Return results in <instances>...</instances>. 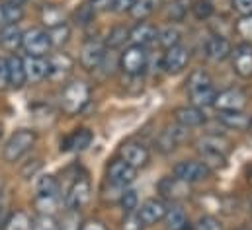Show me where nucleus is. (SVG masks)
Returning <instances> with one entry per match:
<instances>
[{"label":"nucleus","mask_w":252,"mask_h":230,"mask_svg":"<svg viewBox=\"0 0 252 230\" xmlns=\"http://www.w3.org/2000/svg\"><path fill=\"white\" fill-rule=\"evenodd\" d=\"M249 181H251V185H252V168H251V172H249Z\"/></svg>","instance_id":"49"},{"label":"nucleus","mask_w":252,"mask_h":230,"mask_svg":"<svg viewBox=\"0 0 252 230\" xmlns=\"http://www.w3.org/2000/svg\"><path fill=\"white\" fill-rule=\"evenodd\" d=\"M191 12L197 20H207L211 14H213V4L209 0H197V2H191Z\"/></svg>","instance_id":"37"},{"label":"nucleus","mask_w":252,"mask_h":230,"mask_svg":"<svg viewBox=\"0 0 252 230\" xmlns=\"http://www.w3.org/2000/svg\"><path fill=\"white\" fill-rule=\"evenodd\" d=\"M135 0H108V10L116 12V14H124L129 12Z\"/></svg>","instance_id":"43"},{"label":"nucleus","mask_w":252,"mask_h":230,"mask_svg":"<svg viewBox=\"0 0 252 230\" xmlns=\"http://www.w3.org/2000/svg\"><path fill=\"white\" fill-rule=\"evenodd\" d=\"M231 43L229 39H225L223 35H211L207 41H205V55L207 58L215 60V62H221L231 55Z\"/></svg>","instance_id":"20"},{"label":"nucleus","mask_w":252,"mask_h":230,"mask_svg":"<svg viewBox=\"0 0 252 230\" xmlns=\"http://www.w3.org/2000/svg\"><path fill=\"white\" fill-rule=\"evenodd\" d=\"M186 127H182V125H178V127H166L162 133H160V137H158V141H157V144H158V148L162 150V152H170V150H174L184 139H186Z\"/></svg>","instance_id":"21"},{"label":"nucleus","mask_w":252,"mask_h":230,"mask_svg":"<svg viewBox=\"0 0 252 230\" xmlns=\"http://www.w3.org/2000/svg\"><path fill=\"white\" fill-rule=\"evenodd\" d=\"M22 18H24V8L22 6L0 2V29L8 28V26H16Z\"/></svg>","instance_id":"28"},{"label":"nucleus","mask_w":252,"mask_h":230,"mask_svg":"<svg viewBox=\"0 0 252 230\" xmlns=\"http://www.w3.org/2000/svg\"><path fill=\"white\" fill-rule=\"evenodd\" d=\"M157 39H158L160 47L170 49V47H174V45H180V41H182V31H180L176 26H166V28H162V29L157 31Z\"/></svg>","instance_id":"29"},{"label":"nucleus","mask_w":252,"mask_h":230,"mask_svg":"<svg viewBox=\"0 0 252 230\" xmlns=\"http://www.w3.org/2000/svg\"><path fill=\"white\" fill-rule=\"evenodd\" d=\"M189 62V51L184 45H174L170 49H166L164 57H162V68L168 74H178L182 72Z\"/></svg>","instance_id":"14"},{"label":"nucleus","mask_w":252,"mask_h":230,"mask_svg":"<svg viewBox=\"0 0 252 230\" xmlns=\"http://www.w3.org/2000/svg\"><path fill=\"white\" fill-rule=\"evenodd\" d=\"M22 41H24V31L18 28V24L0 29V45L6 51H18L22 47Z\"/></svg>","instance_id":"25"},{"label":"nucleus","mask_w":252,"mask_h":230,"mask_svg":"<svg viewBox=\"0 0 252 230\" xmlns=\"http://www.w3.org/2000/svg\"><path fill=\"white\" fill-rule=\"evenodd\" d=\"M120 156L122 160H126L129 166H133L135 170L139 168H145L151 160V154H149V148L143 146L141 143L137 141H126L122 146H120Z\"/></svg>","instance_id":"8"},{"label":"nucleus","mask_w":252,"mask_h":230,"mask_svg":"<svg viewBox=\"0 0 252 230\" xmlns=\"http://www.w3.org/2000/svg\"><path fill=\"white\" fill-rule=\"evenodd\" d=\"M174 119L178 125L186 127V129H193L205 123V115L199 108L195 106H180L174 110Z\"/></svg>","instance_id":"18"},{"label":"nucleus","mask_w":252,"mask_h":230,"mask_svg":"<svg viewBox=\"0 0 252 230\" xmlns=\"http://www.w3.org/2000/svg\"><path fill=\"white\" fill-rule=\"evenodd\" d=\"M189 10H191V0H172L166 6L164 14L168 22H182Z\"/></svg>","instance_id":"31"},{"label":"nucleus","mask_w":252,"mask_h":230,"mask_svg":"<svg viewBox=\"0 0 252 230\" xmlns=\"http://www.w3.org/2000/svg\"><path fill=\"white\" fill-rule=\"evenodd\" d=\"M139 211H137V217H139V221L143 223V227H151V225H157V223H160L162 219H164V215H166V203L162 201V199H157V197H153V199H147L141 207H137Z\"/></svg>","instance_id":"11"},{"label":"nucleus","mask_w":252,"mask_h":230,"mask_svg":"<svg viewBox=\"0 0 252 230\" xmlns=\"http://www.w3.org/2000/svg\"><path fill=\"white\" fill-rule=\"evenodd\" d=\"M195 230H223V225L219 219H215L213 215H203L197 219Z\"/></svg>","instance_id":"39"},{"label":"nucleus","mask_w":252,"mask_h":230,"mask_svg":"<svg viewBox=\"0 0 252 230\" xmlns=\"http://www.w3.org/2000/svg\"><path fill=\"white\" fill-rule=\"evenodd\" d=\"M233 57V70L241 78H252V45L251 43H241L231 51Z\"/></svg>","instance_id":"16"},{"label":"nucleus","mask_w":252,"mask_h":230,"mask_svg":"<svg viewBox=\"0 0 252 230\" xmlns=\"http://www.w3.org/2000/svg\"><path fill=\"white\" fill-rule=\"evenodd\" d=\"M211 170L203 164V162H197V160H182L174 166V175L184 179L186 183H195V181H203L209 177Z\"/></svg>","instance_id":"10"},{"label":"nucleus","mask_w":252,"mask_h":230,"mask_svg":"<svg viewBox=\"0 0 252 230\" xmlns=\"http://www.w3.org/2000/svg\"><path fill=\"white\" fill-rule=\"evenodd\" d=\"M127 37H129V29H127L126 26H116V28H112L110 33H108L106 47H110V49H120L127 41Z\"/></svg>","instance_id":"33"},{"label":"nucleus","mask_w":252,"mask_h":230,"mask_svg":"<svg viewBox=\"0 0 252 230\" xmlns=\"http://www.w3.org/2000/svg\"><path fill=\"white\" fill-rule=\"evenodd\" d=\"M35 144V133L30 129H20L16 131L4 144L2 148V158L6 162H18L26 152L32 150V146Z\"/></svg>","instance_id":"3"},{"label":"nucleus","mask_w":252,"mask_h":230,"mask_svg":"<svg viewBox=\"0 0 252 230\" xmlns=\"http://www.w3.org/2000/svg\"><path fill=\"white\" fill-rule=\"evenodd\" d=\"M22 47L28 55L32 57H45L51 49V41H49V33L45 29L39 28H32L28 31H24V41Z\"/></svg>","instance_id":"5"},{"label":"nucleus","mask_w":252,"mask_h":230,"mask_svg":"<svg viewBox=\"0 0 252 230\" xmlns=\"http://www.w3.org/2000/svg\"><path fill=\"white\" fill-rule=\"evenodd\" d=\"M137 177V170L133 166H129L126 160H114L110 166H108V181L114 185V187H120L124 189L129 183H133Z\"/></svg>","instance_id":"13"},{"label":"nucleus","mask_w":252,"mask_h":230,"mask_svg":"<svg viewBox=\"0 0 252 230\" xmlns=\"http://www.w3.org/2000/svg\"><path fill=\"white\" fill-rule=\"evenodd\" d=\"M24 70H26V78L28 82H41L49 76V62L45 57H28L24 58Z\"/></svg>","instance_id":"17"},{"label":"nucleus","mask_w":252,"mask_h":230,"mask_svg":"<svg viewBox=\"0 0 252 230\" xmlns=\"http://www.w3.org/2000/svg\"><path fill=\"white\" fill-rule=\"evenodd\" d=\"M8 86H10V80H8V64H6V60H0V90H4Z\"/></svg>","instance_id":"45"},{"label":"nucleus","mask_w":252,"mask_h":230,"mask_svg":"<svg viewBox=\"0 0 252 230\" xmlns=\"http://www.w3.org/2000/svg\"><path fill=\"white\" fill-rule=\"evenodd\" d=\"M120 230H143V223L139 221L137 213H126Z\"/></svg>","instance_id":"42"},{"label":"nucleus","mask_w":252,"mask_h":230,"mask_svg":"<svg viewBox=\"0 0 252 230\" xmlns=\"http://www.w3.org/2000/svg\"><path fill=\"white\" fill-rule=\"evenodd\" d=\"M92 131L88 129H76L72 135H68L64 139V143L61 144V150H72V152H80V150H86L92 143Z\"/></svg>","instance_id":"23"},{"label":"nucleus","mask_w":252,"mask_h":230,"mask_svg":"<svg viewBox=\"0 0 252 230\" xmlns=\"http://www.w3.org/2000/svg\"><path fill=\"white\" fill-rule=\"evenodd\" d=\"M120 201H122V207H124L126 213H135V209H137V193L133 189L124 191L122 197H120Z\"/></svg>","instance_id":"41"},{"label":"nucleus","mask_w":252,"mask_h":230,"mask_svg":"<svg viewBox=\"0 0 252 230\" xmlns=\"http://www.w3.org/2000/svg\"><path fill=\"white\" fill-rule=\"evenodd\" d=\"M6 64H8V80H10V86L12 88H22L28 82L26 70H24V58L12 55V57L6 60Z\"/></svg>","instance_id":"26"},{"label":"nucleus","mask_w":252,"mask_h":230,"mask_svg":"<svg viewBox=\"0 0 252 230\" xmlns=\"http://www.w3.org/2000/svg\"><path fill=\"white\" fill-rule=\"evenodd\" d=\"M158 4H160V0H135L131 10H129V14H131L133 20L143 22L145 18H149L158 8Z\"/></svg>","instance_id":"30"},{"label":"nucleus","mask_w":252,"mask_h":230,"mask_svg":"<svg viewBox=\"0 0 252 230\" xmlns=\"http://www.w3.org/2000/svg\"><path fill=\"white\" fill-rule=\"evenodd\" d=\"M188 92L191 98V104L195 108H209L215 104L217 90L209 78V74L203 68H197L189 74L188 78Z\"/></svg>","instance_id":"1"},{"label":"nucleus","mask_w":252,"mask_h":230,"mask_svg":"<svg viewBox=\"0 0 252 230\" xmlns=\"http://www.w3.org/2000/svg\"><path fill=\"white\" fill-rule=\"evenodd\" d=\"M49 41H51V47H61L68 41L70 37V28L63 24V26H57V28H51L49 31Z\"/></svg>","instance_id":"36"},{"label":"nucleus","mask_w":252,"mask_h":230,"mask_svg":"<svg viewBox=\"0 0 252 230\" xmlns=\"http://www.w3.org/2000/svg\"><path fill=\"white\" fill-rule=\"evenodd\" d=\"M90 102V86L82 80H72L63 88L61 94V108L64 114H80Z\"/></svg>","instance_id":"2"},{"label":"nucleus","mask_w":252,"mask_h":230,"mask_svg":"<svg viewBox=\"0 0 252 230\" xmlns=\"http://www.w3.org/2000/svg\"><path fill=\"white\" fill-rule=\"evenodd\" d=\"M233 8L241 14V16H251L252 14V0H231Z\"/></svg>","instance_id":"44"},{"label":"nucleus","mask_w":252,"mask_h":230,"mask_svg":"<svg viewBox=\"0 0 252 230\" xmlns=\"http://www.w3.org/2000/svg\"><path fill=\"white\" fill-rule=\"evenodd\" d=\"M90 197H92V183H90V179L86 175H78L72 181V185L68 187V191H66L64 205H66L68 211L78 213V211H82L88 205Z\"/></svg>","instance_id":"4"},{"label":"nucleus","mask_w":252,"mask_h":230,"mask_svg":"<svg viewBox=\"0 0 252 230\" xmlns=\"http://www.w3.org/2000/svg\"><path fill=\"white\" fill-rule=\"evenodd\" d=\"M78 230H108L100 221H86V223H82L80 225V229Z\"/></svg>","instance_id":"46"},{"label":"nucleus","mask_w":252,"mask_h":230,"mask_svg":"<svg viewBox=\"0 0 252 230\" xmlns=\"http://www.w3.org/2000/svg\"><path fill=\"white\" fill-rule=\"evenodd\" d=\"M47 62H49V76L47 78H51V80H64L74 66L72 58L66 53H57L51 58H47Z\"/></svg>","instance_id":"22"},{"label":"nucleus","mask_w":252,"mask_h":230,"mask_svg":"<svg viewBox=\"0 0 252 230\" xmlns=\"http://www.w3.org/2000/svg\"><path fill=\"white\" fill-rule=\"evenodd\" d=\"M158 191L164 199H170V201H182L189 197L191 189H189V183H186L184 179L180 177H162L160 183H158Z\"/></svg>","instance_id":"15"},{"label":"nucleus","mask_w":252,"mask_h":230,"mask_svg":"<svg viewBox=\"0 0 252 230\" xmlns=\"http://www.w3.org/2000/svg\"><path fill=\"white\" fill-rule=\"evenodd\" d=\"M164 225H166V230H186L188 229V217L184 213L182 207L178 205H172L166 209V215H164Z\"/></svg>","instance_id":"27"},{"label":"nucleus","mask_w":252,"mask_h":230,"mask_svg":"<svg viewBox=\"0 0 252 230\" xmlns=\"http://www.w3.org/2000/svg\"><path fill=\"white\" fill-rule=\"evenodd\" d=\"M2 2H6V4H14V6H24L28 0H2Z\"/></svg>","instance_id":"48"},{"label":"nucleus","mask_w":252,"mask_h":230,"mask_svg":"<svg viewBox=\"0 0 252 230\" xmlns=\"http://www.w3.org/2000/svg\"><path fill=\"white\" fill-rule=\"evenodd\" d=\"M213 106L219 112H243L247 108V94L241 88H227L217 94Z\"/></svg>","instance_id":"9"},{"label":"nucleus","mask_w":252,"mask_h":230,"mask_svg":"<svg viewBox=\"0 0 252 230\" xmlns=\"http://www.w3.org/2000/svg\"><path fill=\"white\" fill-rule=\"evenodd\" d=\"M33 230H59V225L53 215H39L33 221Z\"/></svg>","instance_id":"40"},{"label":"nucleus","mask_w":252,"mask_h":230,"mask_svg":"<svg viewBox=\"0 0 252 230\" xmlns=\"http://www.w3.org/2000/svg\"><path fill=\"white\" fill-rule=\"evenodd\" d=\"M106 58V45L98 39H88L80 51V64L86 70H96Z\"/></svg>","instance_id":"12"},{"label":"nucleus","mask_w":252,"mask_h":230,"mask_svg":"<svg viewBox=\"0 0 252 230\" xmlns=\"http://www.w3.org/2000/svg\"><path fill=\"white\" fill-rule=\"evenodd\" d=\"M155 39H157V28L147 22H139L137 26H133L129 29V37H127V41H131V45H139V47H147Z\"/></svg>","instance_id":"19"},{"label":"nucleus","mask_w":252,"mask_h":230,"mask_svg":"<svg viewBox=\"0 0 252 230\" xmlns=\"http://www.w3.org/2000/svg\"><path fill=\"white\" fill-rule=\"evenodd\" d=\"M0 135H2V127H0Z\"/></svg>","instance_id":"50"},{"label":"nucleus","mask_w":252,"mask_h":230,"mask_svg":"<svg viewBox=\"0 0 252 230\" xmlns=\"http://www.w3.org/2000/svg\"><path fill=\"white\" fill-rule=\"evenodd\" d=\"M59 195V183L53 175H43L37 181V197H55Z\"/></svg>","instance_id":"34"},{"label":"nucleus","mask_w":252,"mask_h":230,"mask_svg":"<svg viewBox=\"0 0 252 230\" xmlns=\"http://www.w3.org/2000/svg\"><path fill=\"white\" fill-rule=\"evenodd\" d=\"M41 22L43 26H47L49 29L51 28H57V26H63L64 24V14L59 6H53V4H47L41 8Z\"/></svg>","instance_id":"32"},{"label":"nucleus","mask_w":252,"mask_h":230,"mask_svg":"<svg viewBox=\"0 0 252 230\" xmlns=\"http://www.w3.org/2000/svg\"><path fill=\"white\" fill-rule=\"evenodd\" d=\"M235 31L241 35V37H245V39H252V14L251 16H241L239 20H237V24H235Z\"/></svg>","instance_id":"38"},{"label":"nucleus","mask_w":252,"mask_h":230,"mask_svg":"<svg viewBox=\"0 0 252 230\" xmlns=\"http://www.w3.org/2000/svg\"><path fill=\"white\" fill-rule=\"evenodd\" d=\"M219 121L235 131H247L252 125V117L245 112H219Z\"/></svg>","instance_id":"24"},{"label":"nucleus","mask_w":252,"mask_h":230,"mask_svg":"<svg viewBox=\"0 0 252 230\" xmlns=\"http://www.w3.org/2000/svg\"><path fill=\"white\" fill-rule=\"evenodd\" d=\"M6 230H33V223L24 211H18L8 219Z\"/></svg>","instance_id":"35"},{"label":"nucleus","mask_w":252,"mask_h":230,"mask_svg":"<svg viewBox=\"0 0 252 230\" xmlns=\"http://www.w3.org/2000/svg\"><path fill=\"white\" fill-rule=\"evenodd\" d=\"M195 144H197L199 154H219L227 158V154L233 150V143L225 135H217V133L203 135Z\"/></svg>","instance_id":"7"},{"label":"nucleus","mask_w":252,"mask_h":230,"mask_svg":"<svg viewBox=\"0 0 252 230\" xmlns=\"http://www.w3.org/2000/svg\"><path fill=\"white\" fill-rule=\"evenodd\" d=\"M88 6L92 10H104L108 8V0H88Z\"/></svg>","instance_id":"47"},{"label":"nucleus","mask_w":252,"mask_h":230,"mask_svg":"<svg viewBox=\"0 0 252 230\" xmlns=\"http://www.w3.org/2000/svg\"><path fill=\"white\" fill-rule=\"evenodd\" d=\"M147 60H149V55H147L145 47L129 45L120 57V66L129 76H139L147 68Z\"/></svg>","instance_id":"6"}]
</instances>
